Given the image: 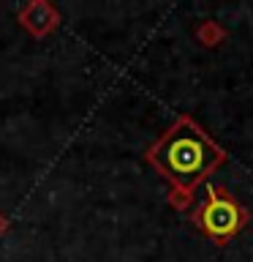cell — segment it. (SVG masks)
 Returning a JSON list of instances; mask_svg holds the SVG:
<instances>
[{
    "label": "cell",
    "instance_id": "6da1fadb",
    "mask_svg": "<svg viewBox=\"0 0 253 262\" xmlns=\"http://www.w3.org/2000/svg\"><path fill=\"white\" fill-rule=\"evenodd\" d=\"M147 159L177 188L191 191L223 161V150L196 126L191 118H180L158 142L150 147Z\"/></svg>",
    "mask_w": 253,
    "mask_h": 262
},
{
    "label": "cell",
    "instance_id": "7a4b0ae2",
    "mask_svg": "<svg viewBox=\"0 0 253 262\" xmlns=\"http://www.w3.org/2000/svg\"><path fill=\"white\" fill-rule=\"evenodd\" d=\"M193 224L199 227L204 235H210L212 241L223 243L248 224V210H245L226 188L210 186L204 202L199 205V210L193 213Z\"/></svg>",
    "mask_w": 253,
    "mask_h": 262
}]
</instances>
